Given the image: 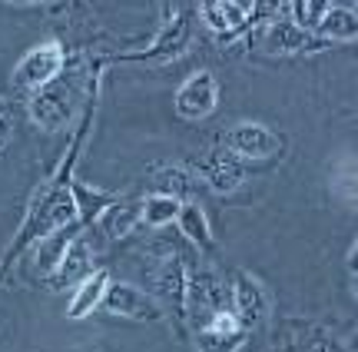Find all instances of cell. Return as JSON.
<instances>
[{"instance_id": "cell-1", "label": "cell", "mask_w": 358, "mask_h": 352, "mask_svg": "<svg viewBox=\"0 0 358 352\" xmlns=\"http://www.w3.org/2000/svg\"><path fill=\"white\" fill-rule=\"evenodd\" d=\"M93 110H96V97H90L87 110H83V120H80V127L73 130V140H70V146H66V153H64V163L57 167V173H53L50 180L34 193V199H30L24 223H20L13 243L7 246L3 260H0V283H3V276L13 269V262L24 260L40 239H47V236H53L57 230L77 223V206H73V170H77L80 150L87 143L90 123H93Z\"/></svg>"}, {"instance_id": "cell-2", "label": "cell", "mask_w": 358, "mask_h": 352, "mask_svg": "<svg viewBox=\"0 0 358 352\" xmlns=\"http://www.w3.org/2000/svg\"><path fill=\"white\" fill-rule=\"evenodd\" d=\"M232 309V286L226 279L209 269V266H189V300H186V319L196 332L213 323V316L229 313Z\"/></svg>"}, {"instance_id": "cell-3", "label": "cell", "mask_w": 358, "mask_h": 352, "mask_svg": "<svg viewBox=\"0 0 358 352\" xmlns=\"http://www.w3.org/2000/svg\"><path fill=\"white\" fill-rule=\"evenodd\" d=\"M166 20L159 27V34L150 40L146 50H136V53H116L113 64H123V60H136V64H166V60H176L179 53H186L189 47V7H163Z\"/></svg>"}, {"instance_id": "cell-4", "label": "cell", "mask_w": 358, "mask_h": 352, "mask_svg": "<svg viewBox=\"0 0 358 352\" xmlns=\"http://www.w3.org/2000/svg\"><path fill=\"white\" fill-rule=\"evenodd\" d=\"M153 286H156V293H153L156 302L163 306V313L182 332V326L189 323L186 319V300H189V262H186V256L169 253L166 260L159 262V269H156Z\"/></svg>"}, {"instance_id": "cell-5", "label": "cell", "mask_w": 358, "mask_h": 352, "mask_svg": "<svg viewBox=\"0 0 358 352\" xmlns=\"http://www.w3.org/2000/svg\"><path fill=\"white\" fill-rule=\"evenodd\" d=\"M66 66V50L57 40L37 43L34 50L24 53V60L13 66V87L24 93H40L43 87L57 83L60 70Z\"/></svg>"}, {"instance_id": "cell-6", "label": "cell", "mask_w": 358, "mask_h": 352, "mask_svg": "<svg viewBox=\"0 0 358 352\" xmlns=\"http://www.w3.org/2000/svg\"><path fill=\"white\" fill-rule=\"evenodd\" d=\"M282 13L262 24V30H259V37H256L259 50L282 53V57H295V53H322V50H329V47H332L329 40H322L319 34H312V30H302V27L292 24V20H289V17H282Z\"/></svg>"}, {"instance_id": "cell-7", "label": "cell", "mask_w": 358, "mask_h": 352, "mask_svg": "<svg viewBox=\"0 0 358 352\" xmlns=\"http://www.w3.org/2000/svg\"><path fill=\"white\" fill-rule=\"evenodd\" d=\"M103 309L113 316H123V319H136V323H159V319H166V313L156 302L153 293H143V289L129 286V283H110Z\"/></svg>"}, {"instance_id": "cell-8", "label": "cell", "mask_w": 358, "mask_h": 352, "mask_svg": "<svg viewBox=\"0 0 358 352\" xmlns=\"http://www.w3.org/2000/svg\"><path fill=\"white\" fill-rule=\"evenodd\" d=\"M219 104V83L213 77V70H196L182 80V87L176 90V113L182 120H203L209 117Z\"/></svg>"}, {"instance_id": "cell-9", "label": "cell", "mask_w": 358, "mask_h": 352, "mask_svg": "<svg viewBox=\"0 0 358 352\" xmlns=\"http://www.w3.org/2000/svg\"><path fill=\"white\" fill-rule=\"evenodd\" d=\"M226 150L239 160H268L282 153V136H275L266 123H236L226 130Z\"/></svg>"}, {"instance_id": "cell-10", "label": "cell", "mask_w": 358, "mask_h": 352, "mask_svg": "<svg viewBox=\"0 0 358 352\" xmlns=\"http://www.w3.org/2000/svg\"><path fill=\"white\" fill-rule=\"evenodd\" d=\"M192 173H196V180H203L216 193H232L245 180L243 160L232 157L229 150H209V153H203L192 163Z\"/></svg>"}, {"instance_id": "cell-11", "label": "cell", "mask_w": 358, "mask_h": 352, "mask_svg": "<svg viewBox=\"0 0 358 352\" xmlns=\"http://www.w3.org/2000/svg\"><path fill=\"white\" fill-rule=\"evenodd\" d=\"M199 17L206 27L216 34L222 43H232L236 37H243L252 27L256 17V3H236V0H222V3H199Z\"/></svg>"}, {"instance_id": "cell-12", "label": "cell", "mask_w": 358, "mask_h": 352, "mask_svg": "<svg viewBox=\"0 0 358 352\" xmlns=\"http://www.w3.org/2000/svg\"><path fill=\"white\" fill-rule=\"evenodd\" d=\"M229 286H232V313L243 323L245 332L262 326V319L268 313V296H266V289H262V283L252 273L239 269V273H232Z\"/></svg>"}, {"instance_id": "cell-13", "label": "cell", "mask_w": 358, "mask_h": 352, "mask_svg": "<svg viewBox=\"0 0 358 352\" xmlns=\"http://www.w3.org/2000/svg\"><path fill=\"white\" fill-rule=\"evenodd\" d=\"M80 230H83L80 223H73V226H64V230H57L53 236L40 239L37 246L30 249V253H34V276H37V279H43V283H53V279H57L60 266H64L66 249H70V243L77 239Z\"/></svg>"}, {"instance_id": "cell-14", "label": "cell", "mask_w": 358, "mask_h": 352, "mask_svg": "<svg viewBox=\"0 0 358 352\" xmlns=\"http://www.w3.org/2000/svg\"><path fill=\"white\" fill-rule=\"evenodd\" d=\"M30 117L34 123H40L47 133H57L66 127V120H70V93L64 87H43L40 93L30 97Z\"/></svg>"}, {"instance_id": "cell-15", "label": "cell", "mask_w": 358, "mask_h": 352, "mask_svg": "<svg viewBox=\"0 0 358 352\" xmlns=\"http://www.w3.org/2000/svg\"><path fill=\"white\" fill-rule=\"evenodd\" d=\"M110 273L106 269H93V273L73 289V296H70V306H66V319H83L90 316L96 306H103L106 300V289H110Z\"/></svg>"}, {"instance_id": "cell-16", "label": "cell", "mask_w": 358, "mask_h": 352, "mask_svg": "<svg viewBox=\"0 0 358 352\" xmlns=\"http://www.w3.org/2000/svg\"><path fill=\"white\" fill-rule=\"evenodd\" d=\"M116 203H120V196L116 193H103V190H93V186H87V183L73 180V206H77V223L80 226L100 223Z\"/></svg>"}, {"instance_id": "cell-17", "label": "cell", "mask_w": 358, "mask_h": 352, "mask_svg": "<svg viewBox=\"0 0 358 352\" xmlns=\"http://www.w3.org/2000/svg\"><path fill=\"white\" fill-rule=\"evenodd\" d=\"M315 34H319L322 40H329V43L358 40V7H342V3H332Z\"/></svg>"}, {"instance_id": "cell-18", "label": "cell", "mask_w": 358, "mask_h": 352, "mask_svg": "<svg viewBox=\"0 0 358 352\" xmlns=\"http://www.w3.org/2000/svg\"><path fill=\"white\" fill-rule=\"evenodd\" d=\"M179 233L189 239L192 246L199 249V253H213V226H209V220H206V213L199 203H182V209H179Z\"/></svg>"}, {"instance_id": "cell-19", "label": "cell", "mask_w": 358, "mask_h": 352, "mask_svg": "<svg viewBox=\"0 0 358 352\" xmlns=\"http://www.w3.org/2000/svg\"><path fill=\"white\" fill-rule=\"evenodd\" d=\"M140 223H143V199H120L100 220V226L110 239H123V236H129Z\"/></svg>"}, {"instance_id": "cell-20", "label": "cell", "mask_w": 358, "mask_h": 352, "mask_svg": "<svg viewBox=\"0 0 358 352\" xmlns=\"http://www.w3.org/2000/svg\"><path fill=\"white\" fill-rule=\"evenodd\" d=\"M93 273V266H90V246L83 243V239H73L70 243V249H66L64 256V266H60V273H57V279H53L50 286H80L87 276Z\"/></svg>"}, {"instance_id": "cell-21", "label": "cell", "mask_w": 358, "mask_h": 352, "mask_svg": "<svg viewBox=\"0 0 358 352\" xmlns=\"http://www.w3.org/2000/svg\"><path fill=\"white\" fill-rule=\"evenodd\" d=\"M179 209H182V199H176V196L150 193L146 199H143V223H146V226H153V230L169 226V223L179 220Z\"/></svg>"}, {"instance_id": "cell-22", "label": "cell", "mask_w": 358, "mask_h": 352, "mask_svg": "<svg viewBox=\"0 0 358 352\" xmlns=\"http://www.w3.org/2000/svg\"><path fill=\"white\" fill-rule=\"evenodd\" d=\"M332 3H322V0H292V3H285V17L299 24L302 30H319V24L325 20V13H329Z\"/></svg>"}, {"instance_id": "cell-23", "label": "cell", "mask_w": 358, "mask_h": 352, "mask_svg": "<svg viewBox=\"0 0 358 352\" xmlns=\"http://www.w3.org/2000/svg\"><path fill=\"white\" fill-rule=\"evenodd\" d=\"M245 332H219V329H199L196 332V349L199 352H239Z\"/></svg>"}, {"instance_id": "cell-24", "label": "cell", "mask_w": 358, "mask_h": 352, "mask_svg": "<svg viewBox=\"0 0 358 352\" xmlns=\"http://www.w3.org/2000/svg\"><path fill=\"white\" fill-rule=\"evenodd\" d=\"M159 183L166 186L163 193L182 199L186 193H192V190H196V173H192V170H182V167H176V170H163V173H159Z\"/></svg>"}, {"instance_id": "cell-25", "label": "cell", "mask_w": 358, "mask_h": 352, "mask_svg": "<svg viewBox=\"0 0 358 352\" xmlns=\"http://www.w3.org/2000/svg\"><path fill=\"white\" fill-rule=\"evenodd\" d=\"M10 143V120L7 117H0V150Z\"/></svg>"}, {"instance_id": "cell-26", "label": "cell", "mask_w": 358, "mask_h": 352, "mask_svg": "<svg viewBox=\"0 0 358 352\" xmlns=\"http://www.w3.org/2000/svg\"><path fill=\"white\" fill-rule=\"evenodd\" d=\"M348 269H352V273H358V239H355V246L348 249Z\"/></svg>"}, {"instance_id": "cell-27", "label": "cell", "mask_w": 358, "mask_h": 352, "mask_svg": "<svg viewBox=\"0 0 358 352\" xmlns=\"http://www.w3.org/2000/svg\"><path fill=\"white\" fill-rule=\"evenodd\" d=\"M0 117H7V104L3 100H0Z\"/></svg>"}, {"instance_id": "cell-28", "label": "cell", "mask_w": 358, "mask_h": 352, "mask_svg": "<svg viewBox=\"0 0 358 352\" xmlns=\"http://www.w3.org/2000/svg\"><path fill=\"white\" fill-rule=\"evenodd\" d=\"M355 296H358V273H355Z\"/></svg>"}]
</instances>
